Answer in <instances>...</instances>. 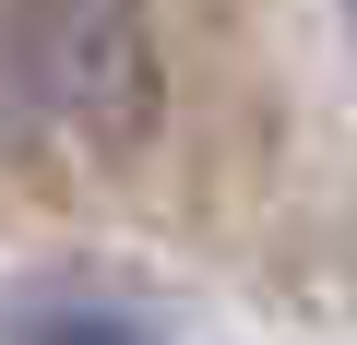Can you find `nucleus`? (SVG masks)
Masks as SVG:
<instances>
[{
  "mask_svg": "<svg viewBox=\"0 0 357 345\" xmlns=\"http://www.w3.org/2000/svg\"><path fill=\"white\" fill-rule=\"evenodd\" d=\"M0 345H155V321L119 298H24L0 309Z\"/></svg>",
  "mask_w": 357,
  "mask_h": 345,
  "instance_id": "2",
  "label": "nucleus"
},
{
  "mask_svg": "<svg viewBox=\"0 0 357 345\" xmlns=\"http://www.w3.org/2000/svg\"><path fill=\"white\" fill-rule=\"evenodd\" d=\"M13 60H24V107L96 155H131L167 107L143 0H13Z\"/></svg>",
  "mask_w": 357,
  "mask_h": 345,
  "instance_id": "1",
  "label": "nucleus"
}]
</instances>
